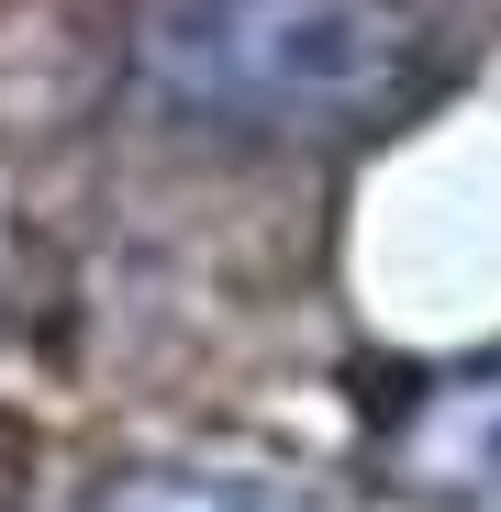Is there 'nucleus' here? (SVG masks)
I'll list each match as a JSON object with an SVG mask.
<instances>
[{
	"mask_svg": "<svg viewBox=\"0 0 501 512\" xmlns=\"http://www.w3.org/2000/svg\"><path fill=\"white\" fill-rule=\"evenodd\" d=\"M90 512H323V501L268 468H123L90 490Z\"/></svg>",
	"mask_w": 501,
	"mask_h": 512,
	"instance_id": "obj_3",
	"label": "nucleus"
},
{
	"mask_svg": "<svg viewBox=\"0 0 501 512\" xmlns=\"http://www.w3.org/2000/svg\"><path fill=\"white\" fill-rule=\"evenodd\" d=\"M145 78L245 134H357L424 90L435 34L412 0H156Z\"/></svg>",
	"mask_w": 501,
	"mask_h": 512,
	"instance_id": "obj_1",
	"label": "nucleus"
},
{
	"mask_svg": "<svg viewBox=\"0 0 501 512\" xmlns=\"http://www.w3.org/2000/svg\"><path fill=\"white\" fill-rule=\"evenodd\" d=\"M390 479L424 490V501L501 512V357L401 401V423H390Z\"/></svg>",
	"mask_w": 501,
	"mask_h": 512,
	"instance_id": "obj_2",
	"label": "nucleus"
}]
</instances>
